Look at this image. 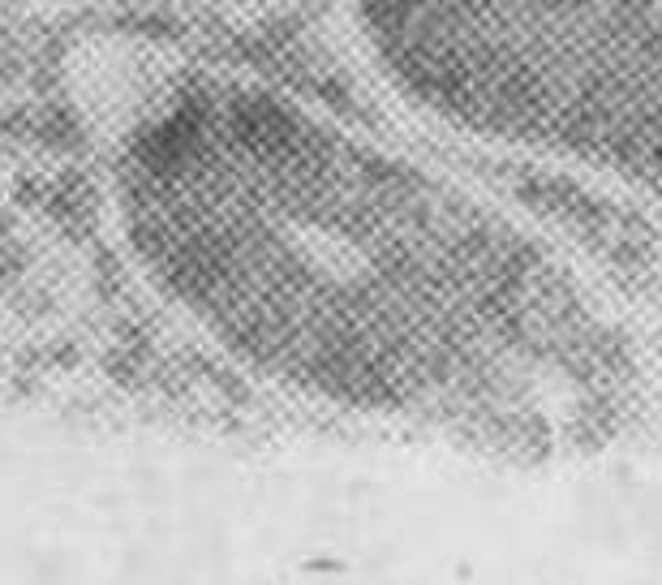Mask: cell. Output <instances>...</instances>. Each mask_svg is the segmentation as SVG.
<instances>
[{
	"label": "cell",
	"instance_id": "6da1fadb",
	"mask_svg": "<svg viewBox=\"0 0 662 585\" xmlns=\"http://www.w3.org/2000/svg\"><path fill=\"white\" fill-rule=\"evenodd\" d=\"M112 198L155 289L310 401L529 456L594 444L637 401V349L564 254L267 82L151 91Z\"/></svg>",
	"mask_w": 662,
	"mask_h": 585
},
{
	"label": "cell",
	"instance_id": "7a4b0ae2",
	"mask_svg": "<svg viewBox=\"0 0 662 585\" xmlns=\"http://www.w3.org/2000/svg\"><path fill=\"white\" fill-rule=\"evenodd\" d=\"M353 22L413 108L662 207V0H353Z\"/></svg>",
	"mask_w": 662,
	"mask_h": 585
}]
</instances>
